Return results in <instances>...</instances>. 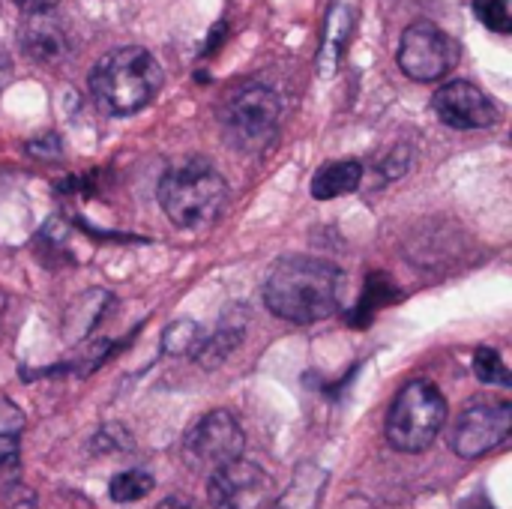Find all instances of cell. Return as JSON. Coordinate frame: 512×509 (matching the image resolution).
Listing matches in <instances>:
<instances>
[{
    "mask_svg": "<svg viewBox=\"0 0 512 509\" xmlns=\"http://www.w3.org/2000/svg\"><path fill=\"white\" fill-rule=\"evenodd\" d=\"M342 297L345 273L336 264L309 255L282 258L264 282L267 309L291 324H315L336 315Z\"/></svg>",
    "mask_w": 512,
    "mask_h": 509,
    "instance_id": "1",
    "label": "cell"
},
{
    "mask_svg": "<svg viewBox=\"0 0 512 509\" xmlns=\"http://www.w3.org/2000/svg\"><path fill=\"white\" fill-rule=\"evenodd\" d=\"M159 87H162V66L150 51L138 45H126L105 54L90 72V90L96 102L117 117L135 114L144 105H150Z\"/></svg>",
    "mask_w": 512,
    "mask_h": 509,
    "instance_id": "2",
    "label": "cell"
},
{
    "mask_svg": "<svg viewBox=\"0 0 512 509\" xmlns=\"http://www.w3.org/2000/svg\"><path fill=\"white\" fill-rule=\"evenodd\" d=\"M156 195L165 216L177 228H201L222 213L228 201V183L213 165L189 162L183 168H171L159 180Z\"/></svg>",
    "mask_w": 512,
    "mask_h": 509,
    "instance_id": "3",
    "label": "cell"
},
{
    "mask_svg": "<svg viewBox=\"0 0 512 509\" xmlns=\"http://www.w3.org/2000/svg\"><path fill=\"white\" fill-rule=\"evenodd\" d=\"M447 423V399L432 381H411L387 414V441L399 453H423Z\"/></svg>",
    "mask_w": 512,
    "mask_h": 509,
    "instance_id": "4",
    "label": "cell"
},
{
    "mask_svg": "<svg viewBox=\"0 0 512 509\" xmlns=\"http://www.w3.org/2000/svg\"><path fill=\"white\" fill-rule=\"evenodd\" d=\"M246 435L231 411H210L183 438V462L195 474H213L216 468L243 456Z\"/></svg>",
    "mask_w": 512,
    "mask_h": 509,
    "instance_id": "5",
    "label": "cell"
},
{
    "mask_svg": "<svg viewBox=\"0 0 512 509\" xmlns=\"http://www.w3.org/2000/svg\"><path fill=\"white\" fill-rule=\"evenodd\" d=\"M279 123V96L264 87L252 84L231 96L225 108V135L240 150H258L264 147Z\"/></svg>",
    "mask_w": 512,
    "mask_h": 509,
    "instance_id": "6",
    "label": "cell"
},
{
    "mask_svg": "<svg viewBox=\"0 0 512 509\" xmlns=\"http://www.w3.org/2000/svg\"><path fill=\"white\" fill-rule=\"evenodd\" d=\"M459 60L456 42L432 21H414L399 42V66L414 81H438Z\"/></svg>",
    "mask_w": 512,
    "mask_h": 509,
    "instance_id": "7",
    "label": "cell"
},
{
    "mask_svg": "<svg viewBox=\"0 0 512 509\" xmlns=\"http://www.w3.org/2000/svg\"><path fill=\"white\" fill-rule=\"evenodd\" d=\"M512 432L510 402H477L465 408L450 432V444L462 459H483L498 450Z\"/></svg>",
    "mask_w": 512,
    "mask_h": 509,
    "instance_id": "8",
    "label": "cell"
},
{
    "mask_svg": "<svg viewBox=\"0 0 512 509\" xmlns=\"http://www.w3.org/2000/svg\"><path fill=\"white\" fill-rule=\"evenodd\" d=\"M270 498L273 480L255 462L234 459L207 474V501L213 509H261Z\"/></svg>",
    "mask_w": 512,
    "mask_h": 509,
    "instance_id": "9",
    "label": "cell"
},
{
    "mask_svg": "<svg viewBox=\"0 0 512 509\" xmlns=\"http://www.w3.org/2000/svg\"><path fill=\"white\" fill-rule=\"evenodd\" d=\"M435 114L453 129H489L498 123L495 102L471 81H450L435 93Z\"/></svg>",
    "mask_w": 512,
    "mask_h": 509,
    "instance_id": "10",
    "label": "cell"
},
{
    "mask_svg": "<svg viewBox=\"0 0 512 509\" xmlns=\"http://www.w3.org/2000/svg\"><path fill=\"white\" fill-rule=\"evenodd\" d=\"M21 45L33 60H60L66 51V39L60 24L48 12H27L21 24Z\"/></svg>",
    "mask_w": 512,
    "mask_h": 509,
    "instance_id": "11",
    "label": "cell"
},
{
    "mask_svg": "<svg viewBox=\"0 0 512 509\" xmlns=\"http://www.w3.org/2000/svg\"><path fill=\"white\" fill-rule=\"evenodd\" d=\"M360 183H363V165L357 159H339V162H330L321 171H315L309 192L315 201H333L339 195L360 189Z\"/></svg>",
    "mask_w": 512,
    "mask_h": 509,
    "instance_id": "12",
    "label": "cell"
},
{
    "mask_svg": "<svg viewBox=\"0 0 512 509\" xmlns=\"http://www.w3.org/2000/svg\"><path fill=\"white\" fill-rule=\"evenodd\" d=\"M240 342H243V324H237V327L222 324L213 336H207V339L198 342V348L192 351V360L198 366H204V369H216L219 363H225L234 354V348Z\"/></svg>",
    "mask_w": 512,
    "mask_h": 509,
    "instance_id": "13",
    "label": "cell"
},
{
    "mask_svg": "<svg viewBox=\"0 0 512 509\" xmlns=\"http://www.w3.org/2000/svg\"><path fill=\"white\" fill-rule=\"evenodd\" d=\"M348 18L351 12L339 3L333 6L330 12V24H327V39H324V48H321V57H318V72L324 78H330L336 72V63H339V54L345 48V39H348Z\"/></svg>",
    "mask_w": 512,
    "mask_h": 509,
    "instance_id": "14",
    "label": "cell"
},
{
    "mask_svg": "<svg viewBox=\"0 0 512 509\" xmlns=\"http://www.w3.org/2000/svg\"><path fill=\"white\" fill-rule=\"evenodd\" d=\"M156 480L153 474L147 471H123L117 477H111V486H108V495L114 504H132V501H141L153 492Z\"/></svg>",
    "mask_w": 512,
    "mask_h": 509,
    "instance_id": "15",
    "label": "cell"
},
{
    "mask_svg": "<svg viewBox=\"0 0 512 509\" xmlns=\"http://www.w3.org/2000/svg\"><path fill=\"white\" fill-rule=\"evenodd\" d=\"M201 339H204L201 327L195 321L183 318V321H174V324L165 327V333H162V351L171 354V357H186V354H192L198 348Z\"/></svg>",
    "mask_w": 512,
    "mask_h": 509,
    "instance_id": "16",
    "label": "cell"
},
{
    "mask_svg": "<svg viewBox=\"0 0 512 509\" xmlns=\"http://www.w3.org/2000/svg\"><path fill=\"white\" fill-rule=\"evenodd\" d=\"M474 375L489 387H510L512 384L510 369L495 348H480L474 354Z\"/></svg>",
    "mask_w": 512,
    "mask_h": 509,
    "instance_id": "17",
    "label": "cell"
},
{
    "mask_svg": "<svg viewBox=\"0 0 512 509\" xmlns=\"http://www.w3.org/2000/svg\"><path fill=\"white\" fill-rule=\"evenodd\" d=\"M393 285L384 279V276H372L369 282H366V294H363V300H360V306L354 309V324H366V321H372V312L378 309V306H384V303H390L393 300Z\"/></svg>",
    "mask_w": 512,
    "mask_h": 509,
    "instance_id": "18",
    "label": "cell"
},
{
    "mask_svg": "<svg viewBox=\"0 0 512 509\" xmlns=\"http://www.w3.org/2000/svg\"><path fill=\"white\" fill-rule=\"evenodd\" d=\"M132 447H135V441H132V435L120 423H105L99 429V435L93 438V453H105V456L132 453Z\"/></svg>",
    "mask_w": 512,
    "mask_h": 509,
    "instance_id": "19",
    "label": "cell"
},
{
    "mask_svg": "<svg viewBox=\"0 0 512 509\" xmlns=\"http://www.w3.org/2000/svg\"><path fill=\"white\" fill-rule=\"evenodd\" d=\"M21 486V459L15 438H0V495Z\"/></svg>",
    "mask_w": 512,
    "mask_h": 509,
    "instance_id": "20",
    "label": "cell"
},
{
    "mask_svg": "<svg viewBox=\"0 0 512 509\" xmlns=\"http://www.w3.org/2000/svg\"><path fill=\"white\" fill-rule=\"evenodd\" d=\"M474 12H477V18H480L489 30H495V33H510V0H474Z\"/></svg>",
    "mask_w": 512,
    "mask_h": 509,
    "instance_id": "21",
    "label": "cell"
},
{
    "mask_svg": "<svg viewBox=\"0 0 512 509\" xmlns=\"http://www.w3.org/2000/svg\"><path fill=\"white\" fill-rule=\"evenodd\" d=\"M24 432V414L15 402L0 399V438H18Z\"/></svg>",
    "mask_w": 512,
    "mask_h": 509,
    "instance_id": "22",
    "label": "cell"
},
{
    "mask_svg": "<svg viewBox=\"0 0 512 509\" xmlns=\"http://www.w3.org/2000/svg\"><path fill=\"white\" fill-rule=\"evenodd\" d=\"M9 498V507L6 509H36V495L33 492H24L21 486H15L12 492H6Z\"/></svg>",
    "mask_w": 512,
    "mask_h": 509,
    "instance_id": "23",
    "label": "cell"
},
{
    "mask_svg": "<svg viewBox=\"0 0 512 509\" xmlns=\"http://www.w3.org/2000/svg\"><path fill=\"white\" fill-rule=\"evenodd\" d=\"M156 509H201L192 498H186V495H168L165 501H159Z\"/></svg>",
    "mask_w": 512,
    "mask_h": 509,
    "instance_id": "24",
    "label": "cell"
},
{
    "mask_svg": "<svg viewBox=\"0 0 512 509\" xmlns=\"http://www.w3.org/2000/svg\"><path fill=\"white\" fill-rule=\"evenodd\" d=\"M21 12H48L57 0H12Z\"/></svg>",
    "mask_w": 512,
    "mask_h": 509,
    "instance_id": "25",
    "label": "cell"
},
{
    "mask_svg": "<svg viewBox=\"0 0 512 509\" xmlns=\"http://www.w3.org/2000/svg\"><path fill=\"white\" fill-rule=\"evenodd\" d=\"M3 306H6V300H3V294H0V312H3Z\"/></svg>",
    "mask_w": 512,
    "mask_h": 509,
    "instance_id": "26",
    "label": "cell"
}]
</instances>
